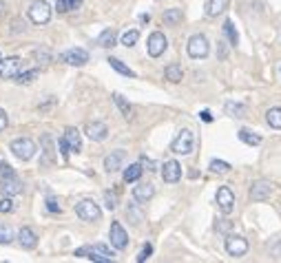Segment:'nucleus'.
Here are the masks:
<instances>
[{"label": "nucleus", "mask_w": 281, "mask_h": 263, "mask_svg": "<svg viewBox=\"0 0 281 263\" xmlns=\"http://www.w3.org/2000/svg\"><path fill=\"white\" fill-rule=\"evenodd\" d=\"M9 151H11L13 155L18 157V159L27 161V159H31V157L36 155L38 148H36V142L29 140V137H18V140H13V142H11Z\"/></svg>", "instance_id": "1"}, {"label": "nucleus", "mask_w": 281, "mask_h": 263, "mask_svg": "<svg viewBox=\"0 0 281 263\" xmlns=\"http://www.w3.org/2000/svg\"><path fill=\"white\" fill-rule=\"evenodd\" d=\"M195 148V135L193 131H188V128H182L179 131V135L173 140V144H170V151L177 153V155H190Z\"/></svg>", "instance_id": "2"}, {"label": "nucleus", "mask_w": 281, "mask_h": 263, "mask_svg": "<svg viewBox=\"0 0 281 263\" xmlns=\"http://www.w3.org/2000/svg\"><path fill=\"white\" fill-rule=\"evenodd\" d=\"M186 51H188L190 58H195V60L206 58L208 51H211L206 36H202V33H195V36H190V40H188V45H186Z\"/></svg>", "instance_id": "3"}, {"label": "nucleus", "mask_w": 281, "mask_h": 263, "mask_svg": "<svg viewBox=\"0 0 281 263\" xmlns=\"http://www.w3.org/2000/svg\"><path fill=\"white\" fill-rule=\"evenodd\" d=\"M78 257H82V255H89L87 259H91V261H98V263H109V261H113V252L109 250L107 246H102V243H95L93 248H82V250H78L75 252Z\"/></svg>", "instance_id": "4"}, {"label": "nucleus", "mask_w": 281, "mask_h": 263, "mask_svg": "<svg viewBox=\"0 0 281 263\" xmlns=\"http://www.w3.org/2000/svg\"><path fill=\"white\" fill-rule=\"evenodd\" d=\"M75 214H78L82 221H98V219L102 217V210H100V206L91 202V199H84V202H80L75 206Z\"/></svg>", "instance_id": "5"}, {"label": "nucleus", "mask_w": 281, "mask_h": 263, "mask_svg": "<svg viewBox=\"0 0 281 263\" xmlns=\"http://www.w3.org/2000/svg\"><path fill=\"white\" fill-rule=\"evenodd\" d=\"M29 18H31V22H36V25H47V22L51 20V7L45 2V0H36V2H31V7H29Z\"/></svg>", "instance_id": "6"}, {"label": "nucleus", "mask_w": 281, "mask_h": 263, "mask_svg": "<svg viewBox=\"0 0 281 263\" xmlns=\"http://www.w3.org/2000/svg\"><path fill=\"white\" fill-rule=\"evenodd\" d=\"M109 239H111V246L115 248V250H124V248L128 246V234H126L124 228H122L120 221H113V223H111Z\"/></svg>", "instance_id": "7"}, {"label": "nucleus", "mask_w": 281, "mask_h": 263, "mask_svg": "<svg viewBox=\"0 0 281 263\" xmlns=\"http://www.w3.org/2000/svg\"><path fill=\"white\" fill-rule=\"evenodd\" d=\"M22 71V60L20 58H4V60H0V78L2 80H11V78H16L18 73Z\"/></svg>", "instance_id": "8"}, {"label": "nucleus", "mask_w": 281, "mask_h": 263, "mask_svg": "<svg viewBox=\"0 0 281 263\" xmlns=\"http://www.w3.org/2000/svg\"><path fill=\"white\" fill-rule=\"evenodd\" d=\"M146 47H149V55H151V58H160V55L166 51L169 42H166V38H164V33H162V31H153Z\"/></svg>", "instance_id": "9"}, {"label": "nucleus", "mask_w": 281, "mask_h": 263, "mask_svg": "<svg viewBox=\"0 0 281 263\" xmlns=\"http://www.w3.org/2000/svg\"><path fill=\"white\" fill-rule=\"evenodd\" d=\"M0 193L4 197H13V195H20L22 193V184L16 175H7V177H0Z\"/></svg>", "instance_id": "10"}, {"label": "nucleus", "mask_w": 281, "mask_h": 263, "mask_svg": "<svg viewBox=\"0 0 281 263\" xmlns=\"http://www.w3.org/2000/svg\"><path fill=\"white\" fill-rule=\"evenodd\" d=\"M226 252L230 257H244L246 252H248V241H246L244 237L232 234V237L226 239Z\"/></svg>", "instance_id": "11"}, {"label": "nucleus", "mask_w": 281, "mask_h": 263, "mask_svg": "<svg viewBox=\"0 0 281 263\" xmlns=\"http://www.w3.org/2000/svg\"><path fill=\"white\" fill-rule=\"evenodd\" d=\"M217 206L222 212H232V208H235V195H232V190L228 188V186H222V188L217 190Z\"/></svg>", "instance_id": "12"}, {"label": "nucleus", "mask_w": 281, "mask_h": 263, "mask_svg": "<svg viewBox=\"0 0 281 263\" xmlns=\"http://www.w3.org/2000/svg\"><path fill=\"white\" fill-rule=\"evenodd\" d=\"M60 60L66 62V64H73V66H82V64H87L89 62V53L84 49H69V51H64L62 55H60Z\"/></svg>", "instance_id": "13"}, {"label": "nucleus", "mask_w": 281, "mask_h": 263, "mask_svg": "<svg viewBox=\"0 0 281 263\" xmlns=\"http://www.w3.org/2000/svg\"><path fill=\"white\" fill-rule=\"evenodd\" d=\"M124 161H126L124 151H111V155L104 157V168H107V173H115V170H120L124 166Z\"/></svg>", "instance_id": "14"}, {"label": "nucleus", "mask_w": 281, "mask_h": 263, "mask_svg": "<svg viewBox=\"0 0 281 263\" xmlns=\"http://www.w3.org/2000/svg\"><path fill=\"white\" fill-rule=\"evenodd\" d=\"M162 177H164L166 184H177V181L182 179V166H179L175 159L166 161L164 168H162Z\"/></svg>", "instance_id": "15"}, {"label": "nucleus", "mask_w": 281, "mask_h": 263, "mask_svg": "<svg viewBox=\"0 0 281 263\" xmlns=\"http://www.w3.org/2000/svg\"><path fill=\"white\" fill-rule=\"evenodd\" d=\"M270 193H273V186L268 181H255L250 188V199L252 202H266L270 197Z\"/></svg>", "instance_id": "16"}, {"label": "nucleus", "mask_w": 281, "mask_h": 263, "mask_svg": "<svg viewBox=\"0 0 281 263\" xmlns=\"http://www.w3.org/2000/svg\"><path fill=\"white\" fill-rule=\"evenodd\" d=\"M62 140H64L66 148H69V153H80V151H82V140H80V131H78V128H66Z\"/></svg>", "instance_id": "17"}, {"label": "nucleus", "mask_w": 281, "mask_h": 263, "mask_svg": "<svg viewBox=\"0 0 281 263\" xmlns=\"http://www.w3.org/2000/svg\"><path fill=\"white\" fill-rule=\"evenodd\" d=\"M153 195H155V186L153 184H137L135 188H133V197H135V202L146 204L149 199H153Z\"/></svg>", "instance_id": "18"}, {"label": "nucleus", "mask_w": 281, "mask_h": 263, "mask_svg": "<svg viewBox=\"0 0 281 263\" xmlns=\"http://www.w3.org/2000/svg\"><path fill=\"white\" fill-rule=\"evenodd\" d=\"M107 133H109V128H107V124L104 122H93V124H89L87 126V135L91 137L93 142L107 140Z\"/></svg>", "instance_id": "19"}, {"label": "nucleus", "mask_w": 281, "mask_h": 263, "mask_svg": "<svg viewBox=\"0 0 281 263\" xmlns=\"http://www.w3.org/2000/svg\"><path fill=\"white\" fill-rule=\"evenodd\" d=\"M18 241H20V246H22V248L31 250V248H36L38 237H36V232H33L31 228H22V230L18 232Z\"/></svg>", "instance_id": "20"}, {"label": "nucleus", "mask_w": 281, "mask_h": 263, "mask_svg": "<svg viewBox=\"0 0 281 263\" xmlns=\"http://www.w3.org/2000/svg\"><path fill=\"white\" fill-rule=\"evenodd\" d=\"M228 7V0H208L206 2V16L217 18L219 13H224Z\"/></svg>", "instance_id": "21"}, {"label": "nucleus", "mask_w": 281, "mask_h": 263, "mask_svg": "<svg viewBox=\"0 0 281 263\" xmlns=\"http://www.w3.org/2000/svg\"><path fill=\"white\" fill-rule=\"evenodd\" d=\"M115 38H117L115 29H104L102 33H100V38H98V45L104 47V49H109V47H115Z\"/></svg>", "instance_id": "22"}, {"label": "nucleus", "mask_w": 281, "mask_h": 263, "mask_svg": "<svg viewBox=\"0 0 281 263\" xmlns=\"http://www.w3.org/2000/svg\"><path fill=\"white\" fill-rule=\"evenodd\" d=\"M182 18H184V13H182V9H169V11H164V25H169V27H175V25H179L182 22Z\"/></svg>", "instance_id": "23"}, {"label": "nucleus", "mask_w": 281, "mask_h": 263, "mask_svg": "<svg viewBox=\"0 0 281 263\" xmlns=\"http://www.w3.org/2000/svg\"><path fill=\"white\" fill-rule=\"evenodd\" d=\"M164 75H166L169 82H182L184 71H182V66H179V64H169V66H166V71H164Z\"/></svg>", "instance_id": "24"}, {"label": "nucleus", "mask_w": 281, "mask_h": 263, "mask_svg": "<svg viewBox=\"0 0 281 263\" xmlns=\"http://www.w3.org/2000/svg\"><path fill=\"white\" fill-rule=\"evenodd\" d=\"M82 7V0H58L56 2V9L60 13H66V11H75V9Z\"/></svg>", "instance_id": "25"}, {"label": "nucleus", "mask_w": 281, "mask_h": 263, "mask_svg": "<svg viewBox=\"0 0 281 263\" xmlns=\"http://www.w3.org/2000/svg\"><path fill=\"white\" fill-rule=\"evenodd\" d=\"M239 140L244 142V144H248V146H259L261 144V137L257 135V133L248 131V128H241L239 131Z\"/></svg>", "instance_id": "26"}, {"label": "nucleus", "mask_w": 281, "mask_h": 263, "mask_svg": "<svg viewBox=\"0 0 281 263\" xmlns=\"http://www.w3.org/2000/svg\"><path fill=\"white\" fill-rule=\"evenodd\" d=\"M266 119H268V124L273 128H281V106L270 108V111L266 113Z\"/></svg>", "instance_id": "27"}, {"label": "nucleus", "mask_w": 281, "mask_h": 263, "mask_svg": "<svg viewBox=\"0 0 281 263\" xmlns=\"http://www.w3.org/2000/svg\"><path fill=\"white\" fill-rule=\"evenodd\" d=\"M224 33H226L228 42H230L232 47L239 42V36H237V29H235V25H232V20H226V22H224Z\"/></svg>", "instance_id": "28"}, {"label": "nucleus", "mask_w": 281, "mask_h": 263, "mask_svg": "<svg viewBox=\"0 0 281 263\" xmlns=\"http://www.w3.org/2000/svg\"><path fill=\"white\" fill-rule=\"evenodd\" d=\"M113 100H115V104H117V106H120V111H122V115H124L126 119H128V117H131V113H133V108H131V104H128V102H126V100H124V98H122V95H120V93H113Z\"/></svg>", "instance_id": "29"}, {"label": "nucleus", "mask_w": 281, "mask_h": 263, "mask_svg": "<svg viewBox=\"0 0 281 263\" xmlns=\"http://www.w3.org/2000/svg\"><path fill=\"white\" fill-rule=\"evenodd\" d=\"M140 175H142V166L140 164H131L124 170V181H126V184H128V181H137V179H140Z\"/></svg>", "instance_id": "30"}, {"label": "nucleus", "mask_w": 281, "mask_h": 263, "mask_svg": "<svg viewBox=\"0 0 281 263\" xmlns=\"http://www.w3.org/2000/svg\"><path fill=\"white\" fill-rule=\"evenodd\" d=\"M109 64H111L115 71H120L122 75H126V78H135V73H133V71L128 69L126 64H122V60H117V58H109Z\"/></svg>", "instance_id": "31"}, {"label": "nucleus", "mask_w": 281, "mask_h": 263, "mask_svg": "<svg viewBox=\"0 0 281 263\" xmlns=\"http://www.w3.org/2000/svg\"><path fill=\"white\" fill-rule=\"evenodd\" d=\"M226 113L232 117H244L246 115V106L244 104H237V102H228L226 104Z\"/></svg>", "instance_id": "32"}, {"label": "nucleus", "mask_w": 281, "mask_h": 263, "mask_svg": "<svg viewBox=\"0 0 281 263\" xmlns=\"http://www.w3.org/2000/svg\"><path fill=\"white\" fill-rule=\"evenodd\" d=\"M38 78V69H29V71H20V73L16 75V80L20 84H29V82H33V80Z\"/></svg>", "instance_id": "33"}, {"label": "nucleus", "mask_w": 281, "mask_h": 263, "mask_svg": "<svg viewBox=\"0 0 281 263\" xmlns=\"http://www.w3.org/2000/svg\"><path fill=\"white\" fill-rule=\"evenodd\" d=\"M13 241V230L4 223H0V246H7V243Z\"/></svg>", "instance_id": "34"}, {"label": "nucleus", "mask_w": 281, "mask_h": 263, "mask_svg": "<svg viewBox=\"0 0 281 263\" xmlns=\"http://www.w3.org/2000/svg\"><path fill=\"white\" fill-rule=\"evenodd\" d=\"M211 170L213 173H217V175H224V173L230 170V164H228V161H222V159H213L211 161Z\"/></svg>", "instance_id": "35"}, {"label": "nucleus", "mask_w": 281, "mask_h": 263, "mask_svg": "<svg viewBox=\"0 0 281 263\" xmlns=\"http://www.w3.org/2000/svg\"><path fill=\"white\" fill-rule=\"evenodd\" d=\"M137 38H140V31H137V29L126 31L124 36H122V45H124V47H133L137 42Z\"/></svg>", "instance_id": "36"}, {"label": "nucleus", "mask_w": 281, "mask_h": 263, "mask_svg": "<svg viewBox=\"0 0 281 263\" xmlns=\"http://www.w3.org/2000/svg\"><path fill=\"white\" fill-rule=\"evenodd\" d=\"M104 202H107V208L109 210H115L117 208V195L115 193H104Z\"/></svg>", "instance_id": "37"}, {"label": "nucleus", "mask_w": 281, "mask_h": 263, "mask_svg": "<svg viewBox=\"0 0 281 263\" xmlns=\"http://www.w3.org/2000/svg\"><path fill=\"white\" fill-rule=\"evenodd\" d=\"M151 252H153V246H151V243H146V246L142 248V252L137 255V263H144L151 257Z\"/></svg>", "instance_id": "38"}, {"label": "nucleus", "mask_w": 281, "mask_h": 263, "mask_svg": "<svg viewBox=\"0 0 281 263\" xmlns=\"http://www.w3.org/2000/svg\"><path fill=\"white\" fill-rule=\"evenodd\" d=\"M13 210V202L9 197H4L2 202H0V212H11Z\"/></svg>", "instance_id": "39"}, {"label": "nucleus", "mask_w": 281, "mask_h": 263, "mask_svg": "<svg viewBox=\"0 0 281 263\" xmlns=\"http://www.w3.org/2000/svg\"><path fill=\"white\" fill-rule=\"evenodd\" d=\"M7 175H16V173H13V168L7 161H0V177H7Z\"/></svg>", "instance_id": "40"}, {"label": "nucleus", "mask_w": 281, "mask_h": 263, "mask_svg": "<svg viewBox=\"0 0 281 263\" xmlns=\"http://www.w3.org/2000/svg\"><path fill=\"white\" fill-rule=\"evenodd\" d=\"M7 124H9L7 113H4V108H0V131H4V128H7Z\"/></svg>", "instance_id": "41"}, {"label": "nucleus", "mask_w": 281, "mask_h": 263, "mask_svg": "<svg viewBox=\"0 0 281 263\" xmlns=\"http://www.w3.org/2000/svg\"><path fill=\"white\" fill-rule=\"evenodd\" d=\"M47 208L51 210V212H60V206H58V202H56V199H47Z\"/></svg>", "instance_id": "42"}, {"label": "nucleus", "mask_w": 281, "mask_h": 263, "mask_svg": "<svg viewBox=\"0 0 281 263\" xmlns=\"http://www.w3.org/2000/svg\"><path fill=\"white\" fill-rule=\"evenodd\" d=\"M270 252H273L275 259H281V241H277L273 248H270Z\"/></svg>", "instance_id": "43"}, {"label": "nucleus", "mask_w": 281, "mask_h": 263, "mask_svg": "<svg viewBox=\"0 0 281 263\" xmlns=\"http://www.w3.org/2000/svg\"><path fill=\"white\" fill-rule=\"evenodd\" d=\"M140 159H142V164H144V166H146V168H149V170H157V166H155V161H151V159H146V155H142V157H140Z\"/></svg>", "instance_id": "44"}, {"label": "nucleus", "mask_w": 281, "mask_h": 263, "mask_svg": "<svg viewBox=\"0 0 281 263\" xmlns=\"http://www.w3.org/2000/svg\"><path fill=\"white\" fill-rule=\"evenodd\" d=\"M199 115H202V119H204V122H213V115H211V111H202V113H199Z\"/></svg>", "instance_id": "45"}, {"label": "nucleus", "mask_w": 281, "mask_h": 263, "mask_svg": "<svg viewBox=\"0 0 281 263\" xmlns=\"http://www.w3.org/2000/svg\"><path fill=\"white\" fill-rule=\"evenodd\" d=\"M217 230H222V232L230 230V223H219V226H217Z\"/></svg>", "instance_id": "46"}, {"label": "nucleus", "mask_w": 281, "mask_h": 263, "mask_svg": "<svg viewBox=\"0 0 281 263\" xmlns=\"http://www.w3.org/2000/svg\"><path fill=\"white\" fill-rule=\"evenodd\" d=\"M140 20H142V22H149V20H151V18H149V13H142V16H140Z\"/></svg>", "instance_id": "47"}, {"label": "nucleus", "mask_w": 281, "mask_h": 263, "mask_svg": "<svg viewBox=\"0 0 281 263\" xmlns=\"http://www.w3.org/2000/svg\"><path fill=\"white\" fill-rule=\"evenodd\" d=\"M2 9H7V7H4V4H2V2H0V16H2Z\"/></svg>", "instance_id": "48"}, {"label": "nucleus", "mask_w": 281, "mask_h": 263, "mask_svg": "<svg viewBox=\"0 0 281 263\" xmlns=\"http://www.w3.org/2000/svg\"><path fill=\"white\" fill-rule=\"evenodd\" d=\"M0 60H2V58H0Z\"/></svg>", "instance_id": "49"}]
</instances>
